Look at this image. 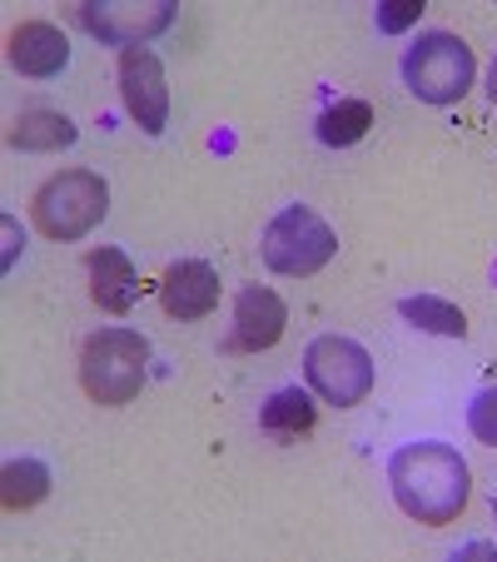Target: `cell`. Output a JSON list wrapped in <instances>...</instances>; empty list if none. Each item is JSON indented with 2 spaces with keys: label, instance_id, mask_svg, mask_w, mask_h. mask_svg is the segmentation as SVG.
<instances>
[{
  "label": "cell",
  "instance_id": "cell-1",
  "mask_svg": "<svg viewBox=\"0 0 497 562\" xmlns=\"http://www.w3.org/2000/svg\"><path fill=\"white\" fill-rule=\"evenodd\" d=\"M393 503L423 528H448L473 503V468L453 443L418 438V443L393 448L388 458Z\"/></svg>",
  "mask_w": 497,
  "mask_h": 562
},
{
  "label": "cell",
  "instance_id": "cell-2",
  "mask_svg": "<svg viewBox=\"0 0 497 562\" xmlns=\"http://www.w3.org/2000/svg\"><path fill=\"white\" fill-rule=\"evenodd\" d=\"M149 379V339L139 329H95L80 344V389L100 408H125Z\"/></svg>",
  "mask_w": 497,
  "mask_h": 562
},
{
  "label": "cell",
  "instance_id": "cell-3",
  "mask_svg": "<svg viewBox=\"0 0 497 562\" xmlns=\"http://www.w3.org/2000/svg\"><path fill=\"white\" fill-rule=\"evenodd\" d=\"M477 80V55L463 35L423 31L403 50V86L423 105H458Z\"/></svg>",
  "mask_w": 497,
  "mask_h": 562
},
{
  "label": "cell",
  "instance_id": "cell-4",
  "mask_svg": "<svg viewBox=\"0 0 497 562\" xmlns=\"http://www.w3.org/2000/svg\"><path fill=\"white\" fill-rule=\"evenodd\" d=\"M110 214V184L95 170H60L31 194V220L45 239H86Z\"/></svg>",
  "mask_w": 497,
  "mask_h": 562
},
{
  "label": "cell",
  "instance_id": "cell-5",
  "mask_svg": "<svg viewBox=\"0 0 497 562\" xmlns=\"http://www.w3.org/2000/svg\"><path fill=\"white\" fill-rule=\"evenodd\" d=\"M259 255L274 274L284 279H308L339 255V234L328 229V220L308 204H289L274 220L264 224V239H259Z\"/></svg>",
  "mask_w": 497,
  "mask_h": 562
},
{
  "label": "cell",
  "instance_id": "cell-6",
  "mask_svg": "<svg viewBox=\"0 0 497 562\" xmlns=\"http://www.w3.org/2000/svg\"><path fill=\"white\" fill-rule=\"evenodd\" d=\"M304 379L324 404L359 408V404H369V393H373V353L359 339L318 334L304 349Z\"/></svg>",
  "mask_w": 497,
  "mask_h": 562
},
{
  "label": "cell",
  "instance_id": "cell-7",
  "mask_svg": "<svg viewBox=\"0 0 497 562\" xmlns=\"http://www.w3.org/2000/svg\"><path fill=\"white\" fill-rule=\"evenodd\" d=\"M75 21L86 25L95 41L120 45V50H135L149 45L155 35H165L174 25V5L170 0H149V5H129V0H86Z\"/></svg>",
  "mask_w": 497,
  "mask_h": 562
},
{
  "label": "cell",
  "instance_id": "cell-8",
  "mask_svg": "<svg viewBox=\"0 0 497 562\" xmlns=\"http://www.w3.org/2000/svg\"><path fill=\"white\" fill-rule=\"evenodd\" d=\"M115 80H120V100H125L129 120H135L145 135H165V125H170V86H165L159 55L149 50V45L120 50Z\"/></svg>",
  "mask_w": 497,
  "mask_h": 562
},
{
  "label": "cell",
  "instance_id": "cell-9",
  "mask_svg": "<svg viewBox=\"0 0 497 562\" xmlns=\"http://www.w3.org/2000/svg\"><path fill=\"white\" fill-rule=\"evenodd\" d=\"M289 329V304L269 284H244L234 299V329L224 339L229 353H264L284 339Z\"/></svg>",
  "mask_w": 497,
  "mask_h": 562
},
{
  "label": "cell",
  "instance_id": "cell-10",
  "mask_svg": "<svg viewBox=\"0 0 497 562\" xmlns=\"http://www.w3.org/2000/svg\"><path fill=\"white\" fill-rule=\"evenodd\" d=\"M159 308L170 318H180V324L210 318L219 308V269L210 259H174L159 274Z\"/></svg>",
  "mask_w": 497,
  "mask_h": 562
},
{
  "label": "cell",
  "instance_id": "cell-11",
  "mask_svg": "<svg viewBox=\"0 0 497 562\" xmlns=\"http://www.w3.org/2000/svg\"><path fill=\"white\" fill-rule=\"evenodd\" d=\"M86 274H90V299H95L105 314H129L139 299V269L125 249L100 245L86 255Z\"/></svg>",
  "mask_w": 497,
  "mask_h": 562
},
{
  "label": "cell",
  "instance_id": "cell-12",
  "mask_svg": "<svg viewBox=\"0 0 497 562\" xmlns=\"http://www.w3.org/2000/svg\"><path fill=\"white\" fill-rule=\"evenodd\" d=\"M11 65L31 80H45V75H60L70 65V41H65L60 25L50 21H21L11 31Z\"/></svg>",
  "mask_w": 497,
  "mask_h": 562
},
{
  "label": "cell",
  "instance_id": "cell-13",
  "mask_svg": "<svg viewBox=\"0 0 497 562\" xmlns=\"http://www.w3.org/2000/svg\"><path fill=\"white\" fill-rule=\"evenodd\" d=\"M5 139H11V149H25V155H50V149H70L80 139V130L60 110H21Z\"/></svg>",
  "mask_w": 497,
  "mask_h": 562
},
{
  "label": "cell",
  "instance_id": "cell-14",
  "mask_svg": "<svg viewBox=\"0 0 497 562\" xmlns=\"http://www.w3.org/2000/svg\"><path fill=\"white\" fill-rule=\"evenodd\" d=\"M259 428L274 438H304L318 428V404L308 398L298 383H289V389H274L264 398V408H259Z\"/></svg>",
  "mask_w": 497,
  "mask_h": 562
},
{
  "label": "cell",
  "instance_id": "cell-15",
  "mask_svg": "<svg viewBox=\"0 0 497 562\" xmlns=\"http://www.w3.org/2000/svg\"><path fill=\"white\" fill-rule=\"evenodd\" d=\"M50 498V468L41 458H11L0 468V503L5 513H31Z\"/></svg>",
  "mask_w": 497,
  "mask_h": 562
},
{
  "label": "cell",
  "instance_id": "cell-16",
  "mask_svg": "<svg viewBox=\"0 0 497 562\" xmlns=\"http://www.w3.org/2000/svg\"><path fill=\"white\" fill-rule=\"evenodd\" d=\"M369 130H373V105H369V100H334V105L314 120L318 145H328V149L359 145Z\"/></svg>",
  "mask_w": 497,
  "mask_h": 562
},
{
  "label": "cell",
  "instance_id": "cell-17",
  "mask_svg": "<svg viewBox=\"0 0 497 562\" xmlns=\"http://www.w3.org/2000/svg\"><path fill=\"white\" fill-rule=\"evenodd\" d=\"M398 314L408 318L413 329H428V334H443V339H467V314L458 304L438 294H408L398 299Z\"/></svg>",
  "mask_w": 497,
  "mask_h": 562
},
{
  "label": "cell",
  "instance_id": "cell-18",
  "mask_svg": "<svg viewBox=\"0 0 497 562\" xmlns=\"http://www.w3.org/2000/svg\"><path fill=\"white\" fill-rule=\"evenodd\" d=\"M467 428H473L477 443L497 448V383L473 393V404H467Z\"/></svg>",
  "mask_w": 497,
  "mask_h": 562
},
{
  "label": "cell",
  "instance_id": "cell-19",
  "mask_svg": "<svg viewBox=\"0 0 497 562\" xmlns=\"http://www.w3.org/2000/svg\"><path fill=\"white\" fill-rule=\"evenodd\" d=\"M423 11H428L423 0H383L373 21H379L383 35H403L408 25H418V15H423Z\"/></svg>",
  "mask_w": 497,
  "mask_h": 562
},
{
  "label": "cell",
  "instance_id": "cell-20",
  "mask_svg": "<svg viewBox=\"0 0 497 562\" xmlns=\"http://www.w3.org/2000/svg\"><path fill=\"white\" fill-rule=\"evenodd\" d=\"M463 558H497V548H493V542H467Z\"/></svg>",
  "mask_w": 497,
  "mask_h": 562
},
{
  "label": "cell",
  "instance_id": "cell-21",
  "mask_svg": "<svg viewBox=\"0 0 497 562\" xmlns=\"http://www.w3.org/2000/svg\"><path fill=\"white\" fill-rule=\"evenodd\" d=\"M487 95H493V105H497V55H493V70H487Z\"/></svg>",
  "mask_w": 497,
  "mask_h": 562
},
{
  "label": "cell",
  "instance_id": "cell-22",
  "mask_svg": "<svg viewBox=\"0 0 497 562\" xmlns=\"http://www.w3.org/2000/svg\"><path fill=\"white\" fill-rule=\"evenodd\" d=\"M493 513H497V508H493Z\"/></svg>",
  "mask_w": 497,
  "mask_h": 562
}]
</instances>
